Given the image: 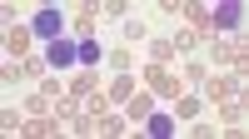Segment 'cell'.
Segmentation results:
<instances>
[{
	"label": "cell",
	"mask_w": 249,
	"mask_h": 139,
	"mask_svg": "<svg viewBox=\"0 0 249 139\" xmlns=\"http://www.w3.org/2000/svg\"><path fill=\"white\" fill-rule=\"evenodd\" d=\"M75 60H80V45H70V40H50V65H55V70L75 65Z\"/></svg>",
	"instance_id": "1"
},
{
	"label": "cell",
	"mask_w": 249,
	"mask_h": 139,
	"mask_svg": "<svg viewBox=\"0 0 249 139\" xmlns=\"http://www.w3.org/2000/svg\"><path fill=\"white\" fill-rule=\"evenodd\" d=\"M35 30L45 35V40H55V30H60V10H40V15H35Z\"/></svg>",
	"instance_id": "2"
},
{
	"label": "cell",
	"mask_w": 249,
	"mask_h": 139,
	"mask_svg": "<svg viewBox=\"0 0 249 139\" xmlns=\"http://www.w3.org/2000/svg\"><path fill=\"white\" fill-rule=\"evenodd\" d=\"M100 60H105V50L95 40H80V65H100Z\"/></svg>",
	"instance_id": "3"
},
{
	"label": "cell",
	"mask_w": 249,
	"mask_h": 139,
	"mask_svg": "<svg viewBox=\"0 0 249 139\" xmlns=\"http://www.w3.org/2000/svg\"><path fill=\"white\" fill-rule=\"evenodd\" d=\"M214 25H224V30L239 25V5H219V10H214Z\"/></svg>",
	"instance_id": "4"
},
{
	"label": "cell",
	"mask_w": 249,
	"mask_h": 139,
	"mask_svg": "<svg viewBox=\"0 0 249 139\" xmlns=\"http://www.w3.org/2000/svg\"><path fill=\"white\" fill-rule=\"evenodd\" d=\"M144 129H150V134H170L175 124H170V119H164V114H150V119H144Z\"/></svg>",
	"instance_id": "5"
}]
</instances>
